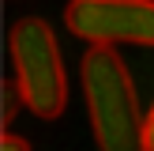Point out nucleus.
Instances as JSON below:
<instances>
[{
  "label": "nucleus",
  "mask_w": 154,
  "mask_h": 151,
  "mask_svg": "<svg viewBox=\"0 0 154 151\" xmlns=\"http://www.w3.org/2000/svg\"><path fill=\"white\" fill-rule=\"evenodd\" d=\"M147 151H154V106L147 113Z\"/></svg>",
  "instance_id": "6"
},
{
  "label": "nucleus",
  "mask_w": 154,
  "mask_h": 151,
  "mask_svg": "<svg viewBox=\"0 0 154 151\" xmlns=\"http://www.w3.org/2000/svg\"><path fill=\"white\" fill-rule=\"evenodd\" d=\"M8 45H11V68L26 98V110L42 121H57L68 106V76L53 27L38 15H26L11 27Z\"/></svg>",
  "instance_id": "2"
},
{
  "label": "nucleus",
  "mask_w": 154,
  "mask_h": 151,
  "mask_svg": "<svg viewBox=\"0 0 154 151\" xmlns=\"http://www.w3.org/2000/svg\"><path fill=\"white\" fill-rule=\"evenodd\" d=\"M0 147H4V151H26L30 143L23 140V136H15V132H8V128H4V136H0Z\"/></svg>",
  "instance_id": "5"
},
{
  "label": "nucleus",
  "mask_w": 154,
  "mask_h": 151,
  "mask_svg": "<svg viewBox=\"0 0 154 151\" xmlns=\"http://www.w3.org/2000/svg\"><path fill=\"white\" fill-rule=\"evenodd\" d=\"M0 98H4V102H0V121H4V128L11 125L15 121V113H19V106H26V98H23V91H19V83H8L4 79V87H0Z\"/></svg>",
  "instance_id": "4"
},
{
  "label": "nucleus",
  "mask_w": 154,
  "mask_h": 151,
  "mask_svg": "<svg viewBox=\"0 0 154 151\" xmlns=\"http://www.w3.org/2000/svg\"><path fill=\"white\" fill-rule=\"evenodd\" d=\"M83 98H87L94 143L102 151H135L147 147V117L135 98V83L113 45L90 42L79 64Z\"/></svg>",
  "instance_id": "1"
},
{
  "label": "nucleus",
  "mask_w": 154,
  "mask_h": 151,
  "mask_svg": "<svg viewBox=\"0 0 154 151\" xmlns=\"http://www.w3.org/2000/svg\"><path fill=\"white\" fill-rule=\"evenodd\" d=\"M64 23L83 42L154 45V0H68Z\"/></svg>",
  "instance_id": "3"
}]
</instances>
